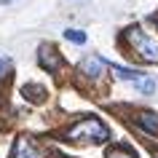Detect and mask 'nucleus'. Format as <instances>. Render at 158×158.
Listing matches in <instances>:
<instances>
[{"mask_svg":"<svg viewBox=\"0 0 158 158\" xmlns=\"http://www.w3.org/2000/svg\"><path fill=\"white\" fill-rule=\"evenodd\" d=\"M62 158H64V156H62Z\"/></svg>","mask_w":158,"mask_h":158,"instance_id":"obj_12","label":"nucleus"},{"mask_svg":"<svg viewBox=\"0 0 158 158\" xmlns=\"http://www.w3.org/2000/svg\"><path fill=\"white\" fill-rule=\"evenodd\" d=\"M11 73V59L8 56H0V78H6Z\"/></svg>","mask_w":158,"mask_h":158,"instance_id":"obj_11","label":"nucleus"},{"mask_svg":"<svg viewBox=\"0 0 158 158\" xmlns=\"http://www.w3.org/2000/svg\"><path fill=\"white\" fill-rule=\"evenodd\" d=\"M22 97L30 102H35V105H40V102H46V89L38 83H24L22 86Z\"/></svg>","mask_w":158,"mask_h":158,"instance_id":"obj_6","label":"nucleus"},{"mask_svg":"<svg viewBox=\"0 0 158 158\" xmlns=\"http://www.w3.org/2000/svg\"><path fill=\"white\" fill-rule=\"evenodd\" d=\"M81 73L89 78V81H99L102 78V59H97V56H89V59H83L81 62Z\"/></svg>","mask_w":158,"mask_h":158,"instance_id":"obj_5","label":"nucleus"},{"mask_svg":"<svg viewBox=\"0 0 158 158\" xmlns=\"http://www.w3.org/2000/svg\"><path fill=\"white\" fill-rule=\"evenodd\" d=\"M113 73H115V78H121V81H131V83L142 81V73H137V70H126V67H118V64H113Z\"/></svg>","mask_w":158,"mask_h":158,"instance_id":"obj_8","label":"nucleus"},{"mask_svg":"<svg viewBox=\"0 0 158 158\" xmlns=\"http://www.w3.org/2000/svg\"><path fill=\"white\" fill-rule=\"evenodd\" d=\"M11 158H43V153L35 148V145L27 139V137H19L16 145H14V153H11Z\"/></svg>","mask_w":158,"mask_h":158,"instance_id":"obj_4","label":"nucleus"},{"mask_svg":"<svg viewBox=\"0 0 158 158\" xmlns=\"http://www.w3.org/2000/svg\"><path fill=\"white\" fill-rule=\"evenodd\" d=\"M137 126L145 129L148 134H158V115H156V113H150V110H145V113L137 115Z\"/></svg>","mask_w":158,"mask_h":158,"instance_id":"obj_7","label":"nucleus"},{"mask_svg":"<svg viewBox=\"0 0 158 158\" xmlns=\"http://www.w3.org/2000/svg\"><path fill=\"white\" fill-rule=\"evenodd\" d=\"M64 38L70 43H78V46L86 43V32H81V30H64Z\"/></svg>","mask_w":158,"mask_h":158,"instance_id":"obj_10","label":"nucleus"},{"mask_svg":"<svg viewBox=\"0 0 158 158\" xmlns=\"http://www.w3.org/2000/svg\"><path fill=\"white\" fill-rule=\"evenodd\" d=\"M64 139H73V142H83V139L105 142V139H110V131L99 118H83V121H78L75 126H70L64 131Z\"/></svg>","mask_w":158,"mask_h":158,"instance_id":"obj_1","label":"nucleus"},{"mask_svg":"<svg viewBox=\"0 0 158 158\" xmlns=\"http://www.w3.org/2000/svg\"><path fill=\"white\" fill-rule=\"evenodd\" d=\"M107 158H137V153L129 145H115V148L107 150Z\"/></svg>","mask_w":158,"mask_h":158,"instance_id":"obj_9","label":"nucleus"},{"mask_svg":"<svg viewBox=\"0 0 158 158\" xmlns=\"http://www.w3.org/2000/svg\"><path fill=\"white\" fill-rule=\"evenodd\" d=\"M126 40L131 43V48L137 51V56L145 62H158V43H153L139 27H129L126 30Z\"/></svg>","mask_w":158,"mask_h":158,"instance_id":"obj_2","label":"nucleus"},{"mask_svg":"<svg viewBox=\"0 0 158 158\" xmlns=\"http://www.w3.org/2000/svg\"><path fill=\"white\" fill-rule=\"evenodd\" d=\"M38 62H40V67H43V70H48V73H56L59 67L64 64L62 56H59V51L54 48V46H40V51H38Z\"/></svg>","mask_w":158,"mask_h":158,"instance_id":"obj_3","label":"nucleus"}]
</instances>
